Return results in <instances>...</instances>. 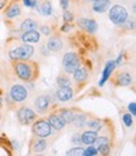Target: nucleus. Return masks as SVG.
Returning <instances> with one entry per match:
<instances>
[{"label": "nucleus", "instance_id": "obj_20", "mask_svg": "<svg viewBox=\"0 0 136 156\" xmlns=\"http://www.w3.org/2000/svg\"><path fill=\"white\" fill-rule=\"evenodd\" d=\"M58 116L61 117L63 120L64 123H72L73 121V112L71 110H67V108H63V110H59L58 111Z\"/></svg>", "mask_w": 136, "mask_h": 156}, {"label": "nucleus", "instance_id": "obj_36", "mask_svg": "<svg viewBox=\"0 0 136 156\" xmlns=\"http://www.w3.org/2000/svg\"><path fill=\"white\" fill-rule=\"evenodd\" d=\"M61 2V6L63 8V9H67V6H68V0H59Z\"/></svg>", "mask_w": 136, "mask_h": 156}, {"label": "nucleus", "instance_id": "obj_16", "mask_svg": "<svg viewBox=\"0 0 136 156\" xmlns=\"http://www.w3.org/2000/svg\"><path fill=\"white\" fill-rule=\"evenodd\" d=\"M48 122H49V125L52 126L53 129H55V130H62L63 127H64V122H63V120L61 119L59 116H58V113H53V115H51L49 116V119H48Z\"/></svg>", "mask_w": 136, "mask_h": 156}, {"label": "nucleus", "instance_id": "obj_1", "mask_svg": "<svg viewBox=\"0 0 136 156\" xmlns=\"http://www.w3.org/2000/svg\"><path fill=\"white\" fill-rule=\"evenodd\" d=\"M14 71L15 74L20 78L22 81L29 82V81H33L34 78L37 77V67L35 63L29 62V59L27 61H14Z\"/></svg>", "mask_w": 136, "mask_h": 156}, {"label": "nucleus", "instance_id": "obj_25", "mask_svg": "<svg viewBox=\"0 0 136 156\" xmlns=\"http://www.w3.org/2000/svg\"><path fill=\"white\" fill-rule=\"evenodd\" d=\"M86 123L92 131H96V132L102 129V125H101V122L98 120H90V121H87Z\"/></svg>", "mask_w": 136, "mask_h": 156}, {"label": "nucleus", "instance_id": "obj_27", "mask_svg": "<svg viewBox=\"0 0 136 156\" xmlns=\"http://www.w3.org/2000/svg\"><path fill=\"white\" fill-rule=\"evenodd\" d=\"M90 146V145H88ZM98 154V151H97L96 147H93V146H90V147H87L86 150H83V155L84 156H95Z\"/></svg>", "mask_w": 136, "mask_h": 156}, {"label": "nucleus", "instance_id": "obj_4", "mask_svg": "<svg viewBox=\"0 0 136 156\" xmlns=\"http://www.w3.org/2000/svg\"><path fill=\"white\" fill-rule=\"evenodd\" d=\"M62 64H63L64 72L67 74H71V73H73L77 68L80 67V57L77 55L76 53H73V52L66 53L64 57H63Z\"/></svg>", "mask_w": 136, "mask_h": 156}, {"label": "nucleus", "instance_id": "obj_40", "mask_svg": "<svg viewBox=\"0 0 136 156\" xmlns=\"http://www.w3.org/2000/svg\"><path fill=\"white\" fill-rule=\"evenodd\" d=\"M90 2H95V0H90Z\"/></svg>", "mask_w": 136, "mask_h": 156}, {"label": "nucleus", "instance_id": "obj_3", "mask_svg": "<svg viewBox=\"0 0 136 156\" xmlns=\"http://www.w3.org/2000/svg\"><path fill=\"white\" fill-rule=\"evenodd\" d=\"M110 20L116 25H122V23L129 18L127 10L122 5H113L109 13Z\"/></svg>", "mask_w": 136, "mask_h": 156}, {"label": "nucleus", "instance_id": "obj_10", "mask_svg": "<svg viewBox=\"0 0 136 156\" xmlns=\"http://www.w3.org/2000/svg\"><path fill=\"white\" fill-rule=\"evenodd\" d=\"M78 27L88 33H95L97 30V23L93 20V19H88V18L78 19Z\"/></svg>", "mask_w": 136, "mask_h": 156}, {"label": "nucleus", "instance_id": "obj_26", "mask_svg": "<svg viewBox=\"0 0 136 156\" xmlns=\"http://www.w3.org/2000/svg\"><path fill=\"white\" fill-rule=\"evenodd\" d=\"M77 127H82V126L86 123V116L84 115H77L73 116V121H72Z\"/></svg>", "mask_w": 136, "mask_h": 156}, {"label": "nucleus", "instance_id": "obj_24", "mask_svg": "<svg viewBox=\"0 0 136 156\" xmlns=\"http://www.w3.org/2000/svg\"><path fill=\"white\" fill-rule=\"evenodd\" d=\"M57 83L59 87H71V80L70 77H67L64 74H61L57 77Z\"/></svg>", "mask_w": 136, "mask_h": 156}, {"label": "nucleus", "instance_id": "obj_39", "mask_svg": "<svg viewBox=\"0 0 136 156\" xmlns=\"http://www.w3.org/2000/svg\"><path fill=\"white\" fill-rule=\"evenodd\" d=\"M2 103H3V98H2V97H0V106H2Z\"/></svg>", "mask_w": 136, "mask_h": 156}, {"label": "nucleus", "instance_id": "obj_21", "mask_svg": "<svg viewBox=\"0 0 136 156\" xmlns=\"http://www.w3.org/2000/svg\"><path fill=\"white\" fill-rule=\"evenodd\" d=\"M37 28H38V23L34 20V19H30V18L25 19V20L22 23V25H20V29H22V30H24V32L35 30Z\"/></svg>", "mask_w": 136, "mask_h": 156}, {"label": "nucleus", "instance_id": "obj_31", "mask_svg": "<svg viewBox=\"0 0 136 156\" xmlns=\"http://www.w3.org/2000/svg\"><path fill=\"white\" fill-rule=\"evenodd\" d=\"M72 142H73L74 145H77V146H80V145L82 144V141H81V135H80V133L73 135V137H72Z\"/></svg>", "mask_w": 136, "mask_h": 156}, {"label": "nucleus", "instance_id": "obj_22", "mask_svg": "<svg viewBox=\"0 0 136 156\" xmlns=\"http://www.w3.org/2000/svg\"><path fill=\"white\" fill-rule=\"evenodd\" d=\"M38 12L43 16H49L52 14V4L49 2H44L38 6Z\"/></svg>", "mask_w": 136, "mask_h": 156}, {"label": "nucleus", "instance_id": "obj_37", "mask_svg": "<svg viewBox=\"0 0 136 156\" xmlns=\"http://www.w3.org/2000/svg\"><path fill=\"white\" fill-rule=\"evenodd\" d=\"M24 4L27 6H32L33 8V2H32V0H24Z\"/></svg>", "mask_w": 136, "mask_h": 156}, {"label": "nucleus", "instance_id": "obj_29", "mask_svg": "<svg viewBox=\"0 0 136 156\" xmlns=\"http://www.w3.org/2000/svg\"><path fill=\"white\" fill-rule=\"evenodd\" d=\"M122 121H123V123L127 126V127H131L132 126V116L130 115V113H126V115H123L122 116Z\"/></svg>", "mask_w": 136, "mask_h": 156}, {"label": "nucleus", "instance_id": "obj_17", "mask_svg": "<svg viewBox=\"0 0 136 156\" xmlns=\"http://www.w3.org/2000/svg\"><path fill=\"white\" fill-rule=\"evenodd\" d=\"M87 77H88L87 69H86V68H82L81 66L73 72V78H74V81H76V82H78V83L84 82V81L87 80Z\"/></svg>", "mask_w": 136, "mask_h": 156}, {"label": "nucleus", "instance_id": "obj_28", "mask_svg": "<svg viewBox=\"0 0 136 156\" xmlns=\"http://www.w3.org/2000/svg\"><path fill=\"white\" fill-rule=\"evenodd\" d=\"M67 155H77V156L83 155V149L81 147V146H77V147H73L71 150H68L67 151Z\"/></svg>", "mask_w": 136, "mask_h": 156}, {"label": "nucleus", "instance_id": "obj_19", "mask_svg": "<svg viewBox=\"0 0 136 156\" xmlns=\"http://www.w3.org/2000/svg\"><path fill=\"white\" fill-rule=\"evenodd\" d=\"M131 82H132V77H131L130 73H127V72H121V73L117 74V83H119L120 86H123V87L130 86Z\"/></svg>", "mask_w": 136, "mask_h": 156}, {"label": "nucleus", "instance_id": "obj_23", "mask_svg": "<svg viewBox=\"0 0 136 156\" xmlns=\"http://www.w3.org/2000/svg\"><path fill=\"white\" fill-rule=\"evenodd\" d=\"M19 14H20V6L16 5V4L12 5V6L6 10V13H5V15H6L8 18H15V16H18Z\"/></svg>", "mask_w": 136, "mask_h": 156}, {"label": "nucleus", "instance_id": "obj_35", "mask_svg": "<svg viewBox=\"0 0 136 156\" xmlns=\"http://www.w3.org/2000/svg\"><path fill=\"white\" fill-rule=\"evenodd\" d=\"M72 29V27L70 25V24H64L63 27H62V32H64V33H67V32H70Z\"/></svg>", "mask_w": 136, "mask_h": 156}, {"label": "nucleus", "instance_id": "obj_8", "mask_svg": "<svg viewBox=\"0 0 136 156\" xmlns=\"http://www.w3.org/2000/svg\"><path fill=\"white\" fill-rule=\"evenodd\" d=\"M34 107L39 113H45L51 107V97L48 94L38 96L34 101Z\"/></svg>", "mask_w": 136, "mask_h": 156}, {"label": "nucleus", "instance_id": "obj_38", "mask_svg": "<svg viewBox=\"0 0 136 156\" xmlns=\"http://www.w3.org/2000/svg\"><path fill=\"white\" fill-rule=\"evenodd\" d=\"M4 6V3H0V10H2V8Z\"/></svg>", "mask_w": 136, "mask_h": 156}, {"label": "nucleus", "instance_id": "obj_32", "mask_svg": "<svg viewBox=\"0 0 136 156\" xmlns=\"http://www.w3.org/2000/svg\"><path fill=\"white\" fill-rule=\"evenodd\" d=\"M63 19H64V22H72L73 20V14L70 13V12H64Z\"/></svg>", "mask_w": 136, "mask_h": 156}, {"label": "nucleus", "instance_id": "obj_13", "mask_svg": "<svg viewBox=\"0 0 136 156\" xmlns=\"http://www.w3.org/2000/svg\"><path fill=\"white\" fill-rule=\"evenodd\" d=\"M111 5V0H95L93 2V12L96 13H105Z\"/></svg>", "mask_w": 136, "mask_h": 156}, {"label": "nucleus", "instance_id": "obj_14", "mask_svg": "<svg viewBox=\"0 0 136 156\" xmlns=\"http://www.w3.org/2000/svg\"><path fill=\"white\" fill-rule=\"evenodd\" d=\"M115 67H116V64H115V62L113 61H110V62H107L106 63V67H105V69H103V73H102V78H101V81H100V87H102L103 84H105V82L109 80V77L111 76V73H112V71L115 69Z\"/></svg>", "mask_w": 136, "mask_h": 156}, {"label": "nucleus", "instance_id": "obj_33", "mask_svg": "<svg viewBox=\"0 0 136 156\" xmlns=\"http://www.w3.org/2000/svg\"><path fill=\"white\" fill-rule=\"evenodd\" d=\"M129 111L131 112V116H135L136 115V103L135 102H131L129 105Z\"/></svg>", "mask_w": 136, "mask_h": 156}, {"label": "nucleus", "instance_id": "obj_30", "mask_svg": "<svg viewBox=\"0 0 136 156\" xmlns=\"http://www.w3.org/2000/svg\"><path fill=\"white\" fill-rule=\"evenodd\" d=\"M98 151L100 154H103V155H106V154H109L110 152V146H109V144H103V145H98Z\"/></svg>", "mask_w": 136, "mask_h": 156}, {"label": "nucleus", "instance_id": "obj_9", "mask_svg": "<svg viewBox=\"0 0 136 156\" xmlns=\"http://www.w3.org/2000/svg\"><path fill=\"white\" fill-rule=\"evenodd\" d=\"M55 96L59 102H67L73 97V91L71 87H59L55 92Z\"/></svg>", "mask_w": 136, "mask_h": 156}, {"label": "nucleus", "instance_id": "obj_15", "mask_svg": "<svg viewBox=\"0 0 136 156\" xmlns=\"http://www.w3.org/2000/svg\"><path fill=\"white\" fill-rule=\"evenodd\" d=\"M97 136H98V135H97L96 131H92V130L84 131V132L81 135V141H82V144H84V145H92V144L96 142Z\"/></svg>", "mask_w": 136, "mask_h": 156}, {"label": "nucleus", "instance_id": "obj_12", "mask_svg": "<svg viewBox=\"0 0 136 156\" xmlns=\"http://www.w3.org/2000/svg\"><path fill=\"white\" fill-rule=\"evenodd\" d=\"M41 39V33H38L37 30H28L24 32V34L22 35V41L24 43H38Z\"/></svg>", "mask_w": 136, "mask_h": 156}, {"label": "nucleus", "instance_id": "obj_11", "mask_svg": "<svg viewBox=\"0 0 136 156\" xmlns=\"http://www.w3.org/2000/svg\"><path fill=\"white\" fill-rule=\"evenodd\" d=\"M47 48L51 52H59L63 48V41L59 37H51L47 41Z\"/></svg>", "mask_w": 136, "mask_h": 156}, {"label": "nucleus", "instance_id": "obj_5", "mask_svg": "<svg viewBox=\"0 0 136 156\" xmlns=\"http://www.w3.org/2000/svg\"><path fill=\"white\" fill-rule=\"evenodd\" d=\"M32 131L37 137H48V136H51V133H52V126L49 125L48 121L38 120L34 122Z\"/></svg>", "mask_w": 136, "mask_h": 156}, {"label": "nucleus", "instance_id": "obj_18", "mask_svg": "<svg viewBox=\"0 0 136 156\" xmlns=\"http://www.w3.org/2000/svg\"><path fill=\"white\" fill-rule=\"evenodd\" d=\"M33 152H42L47 149V141L44 140V137H38L34 140L33 145H32Z\"/></svg>", "mask_w": 136, "mask_h": 156}, {"label": "nucleus", "instance_id": "obj_34", "mask_svg": "<svg viewBox=\"0 0 136 156\" xmlns=\"http://www.w3.org/2000/svg\"><path fill=\"white\" fill-rule=\"evenodd\" d=\"M41 32H42L43 34H45V35H49V34H51V29H49V27L43 25V27H41Z\"/></svg>", "mask_w": 136, "mask_h": 156}, {"label": "nucleus", "instance_id": "obj_2", "mask_svg": "<svg viewBox=\"0 0 136 156\" xmlns=\"http://www.w3.org/2000/svg\"><path fill=\"white\" fill-rule=\"evenodd\" d=\"M33 53H34V47L29 43H25L12 49L9 52V55H10L13 61H27V59H30Z\"/></svg>", "mask_w": 136, "mask_h": 156}, {"label": "nucleus", "instance_id": "obj_6", "mask_svg": "<svg viewBox=\"0 0 136 156\" xmlns=\"http://www.w3.org/2000/svg\"><path fill=\"white\" fill-rule=\"evenodd\" d=\"M18 120L22 125H29L37 120V113L29 107H22L18 111Z\"/></svg>", "mask_w": 136, "mask_h": 156}, {"label": "nucleus", "instance_id": "obj_7", "mask_svg": "<svg viewBox=\"0 0 136 156\" xmlns=\"http://www.w3.org/2000/svg\"><path fill=\"white\" fill-rule=\"evenodd\" d=\"M10 98L15 102H24L28 98V91L23 84H14L10 90Z\"/></svg>", "mask_w": 136, "mask_h": 156}]
</instances>
